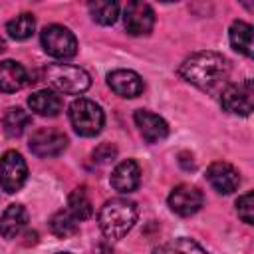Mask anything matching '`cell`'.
<instances>
[{
	"mask_svg": "<svg viewBox=\"0 0 254 254\" xmlns=\"http://www.w3.org/2000/svg\"><path fill=\"white\" fill-rule=\"evenodd\" d=\"M228 71H230L228 60L222 54L208 52V50L189 56L179 67V75L200 89L216 87L220 81L226 79Z\"/></svg>",
	"mask_w": 254,
	"mask_h": 254,
	"instance_id": "obj_1",
	"label": "cell"
},
{
	"mask_svg": "<svg viewBox=\"0 0 254 254\" xmlns=\"http://www.w3.org/2000/svg\"><path fill=\"white\" fill-rule=\"evenodd\" d=\"M97 220L105 238L121 240L137 222V204L123 196L111 198L101 206Z\"/></svg>",
	"mask_w": 254,
	"mask_h": 254,
	"instance_id": "obj_2",
	"label": "cell"
},
{
	"mask_svg": "<svg viewBox=\"0 0 254 254\" xmlns=\"http://www.w3.org/2000/svg\"><path fill=\"white\" fill-rule=\"evenodd\" d=\"M46 81L67 95H79L91 85L89 73L79 67V65H69V64H52L46 69Z\"/></svg>",
	"mask_w": 254,
	"mask_h": 254,
	"instance_id": "obj_3",
	"label": "cell"
},
{
	"mask_svg": "<svg viewBox=\"0 0 254 254\" xmlns=\"http://www.w3.org/2000/svg\"><path fill=\"white\" fill-rule=\"evenodd\" d=\"M69 123L77 135L95 137L103 129L105 113L95 101L79 97V99L71 101V105H69Z\"/></svg>",
	"mask_w": 254,
	"mask_h": 254,
	"instance_id": "obj_4",
	"label": "cell"
},
{
	"mask_svg": "<svg viewBox=\"0 0 254 254\" xmlns=\"http://www.w3.org/2000/svg\"><path fill=\"white\" fill-rule=\"evenodd\" d=\"M42 46L48 56L58 60H67L77 54L75 36L65 26H60V24H52L42 30Z\"/></svg>",
	"mask_w": 254,
	"mask_h": 254,
	"instance_id": "obj_5",
	"label": "cell"
},
{
	"mask_svg": "<svg viewBox=\"0 0 254 254\" xmlns=\"http://www.w3.org/2000/svg\"><path fill=\"white\" fill-rule=\"evenodd\" d=\"M28 179V165L18 151H6L0 157V189L16 192Z\"/></svg>",
	"mask_w": 254,
	"mask_h": 254,
	"instance_id": "obj_6",
	"label": "cell"
},
{
	"mask_svg": "<svg viewBox=\"0 0 254 254\" xmlns=\"http://www.w3.org/2000/svg\"><path fill=\"white\" fill-rule=\"evenodd\" d=\"M220 103L228 113L250 115L254 109V83H252V79H242L238 83H230L222 91Z\"/></svg>",
	"mask_w": 254,
	"mask_h": 254,
	"instance_id": "obj_7",
	"label": "cell"
},
{
	"mask_svg": "<svg viewBox=\"0 0 254 254\" xmlns=\"http://www.w3.org/2000/svg\"><path fill=\"white\" fill-rule=\"evenodd\" d=\"M30 151L36 157H58L65 147H67V137L64 135V131L54 129V127H40L32 133L30 143H28Z\"/></svg>",
	"mask_w": 254,
	"mask_h": 254,
	"instance_id": "obj_8",
	"label": "cell"
},
{
	"mask_svg": "<svg viewBox=\"0 0 254 254\" xmlns=\"http://www.w3.org/2000/svg\"><path fill=\"white\" fill-rule=\"evenodd\" d=\"M123 24L131 36H147L155 26V12L147 2L133 0L125 6Z\"/></svg>",
	"mask_w": 254,
	"mask_h": 254,
	"instance_id": "obj_9",
	"label": "cell"
},
{
	"mask_svg": "<svg viewBox=\"0 0 254 254\" xmlns=\"http://www.w3.org/2000/svg\"><path fill=\"white\" fill-rule=\"evenodd\" d=\"M167 202H169V208L175 214H179V216H192L194 212L200 210V206L204 202V196L192 185H179V187H175L171 190Z\"/></svg>",
	"mask_w": 254,
	"mask_h": 254,
	"instance_id": "obj_10",
	"label": "cell"
},
{
	"mask_svg": "<svg viewBox=\"0 0 254 254\" xmlns=\"http://www.w3.org/2000/svg\"><path fill=\"white\" fill-rule=\"evenodd\" d=\"M206 181L210 183V187L220 192V194H230L238 189L240 185V175L238 171L226 163V161H216L206 169Z\"/></svg>",
	"mask_w": 254,
	"mask_h": 254,
	"instance_id": "obj_11",
	"label": "cell"
},
{
	"mask_svg": "<svg viewBox=\"0 0 254 254\" xmlns=\"http://www.w3.org/2000/svg\"><path fill=\"white\" fill-rule=\"evenodd\" d=\"M107 83L121 97H137L145 89V83H143L141 75L133 69H115V71H111L107 75Z\"/></svg>",
	"mask_w": 254,
	"mask_h": 254,
	"instance_id": "obj_12",
	"label": "cell"
},
{
	"mask_svg": "<svg viewBox=\"0 0 254 254\" xmlns=\"http://www.w3.org/2000/svg\"><path fill=\"white\" fill-rule=\"evenodd\" d=\"M133 117H135V123H137L139 131L147 143H157L169 135L167 121L163 117H159L157 113L147 111V109H137Z\"/></svg>",
	"mask_w": 254,
	"mask_h": 254,
	"instance_id": "obj_13",
	"label": "cell"
},
{
	"mask_svg": "<svg viewBox=\"0 0 254 254\" xmlns=\"http://www.w3.org/2000/svg\"><path fill=\"white\" fill-rule=\"evenodd\" d=\"M139 183H141V169L133 159L121 161L111 173V187L123 194L137 190Z\"/></svg>",
	"mask_w": 254,
	"mask_h": 254,
	"instance_id": "obj_14",
	"label": "cell"
},
{
	"mask_svg": "<svg viewBox=\"0 0 254 254\" xmlns=\"http://www.w3.org/2000/svg\"><path fill=\"white\" fill-rule=\"evenodd\" d=\"M28 83V71L22 64L14 60L0 62V91L2 93H14L20 91Z\"/></svg>",
	"mask_w": 254,
	"mask_h": 254,
	"instance_id": "obj_15",
	"label": "cell"
},
{
	"mask_svg": "<svg viewBox=\"0 0 254 254\" xmlns=\"http://www.w3.org/2000/svg\"><path fill=\"white\" fill-rule=\"evenodd\" d=\"M28 105L42 117H56L62 111V97L54 89H38L28 97Z\"/></svg>",
	"mask_w": 254,
	"mask_h": 254,
	"instance_id": "obj_16",
	"label": "cell"
},
{
	"mask_svg": "<svg viewBox=\"0 0 254 254\" xmlns=\"http://www.w3.org/2000/svg\"><path fill=\"white\" fill-rule=\"evenodd\" d=\"M28 224V210L22 204H10L0 216V234L4 238H16Z\"/></svg>",
	"mask_w": 254,
	"mask_h": 254,
	"instance_id": "obj_17",
	"label": "cell"
},
{
	"mask_svg": "<svg viewBox=\"0 0 254 254\" xmlns=\"http://www.w3.org/2000/svg\"><path fill=\"white\" fill-rule=\"evenodd\" d=\"M228 38H230V46L244 54L246 58L252 56V26L244 20H234L232 26H230V32H228Z\"/></svg>",
	"mask_w": 254,
	"mask_h": 254,
	"instance_id": "obj_18",
	"label": "cell"
},
{
	"mask_svg": "<svg viewBox=\"0 0 254 254\" xmlns=\"http://www.w3.org/2000/svg\"><path fill=\"white\" fill-rule=\"evenodd\" d=\"M87 10H89L93 22H97L101 26L115 24V20L119 16V4L113 0H93L87 4Z\"/></svg>",
	"mask_w": 254,
	"mask_h": 254,
	"instance_id": "obj_19",
	"label": "cell"
},
{
	"mask_svg": "<svg viewBox=\"0 0 254 254\" xmlns=\"http://www.w3.org/2000/svg\"><path fill=\"white\" fill-rule=\"evenodd\" d=\"M65 210H67L77 222L87 220V218L91 216V212H93V206H91V200H89L87 192H85L83 189L71 190V194L67 196V206H65Z\"/></svg>",
	"mask_w": 254,
	"mask_h": 254,
	"instance_id": "obj_20",
	"label": "cell"
},
{
	"mask_svg": "<svg viewBox=\"0 0 254 254\" xmlns=\"http://www.w3.org/2000/svg\"><path fill=\"white\" fill-rule=\"evenodd\" d=\"M2 125H4V133L8 137H20L26 131V127L30 125V113L24 111L22 107H10L4 115Z\"/></svg>",
	"mask_w": 254,
	"mask_h": 254,
	"instance_id": "obj_21",
	"label": "cell"
},
{
	"mask_svg": "<svg viewBox=\"0 0 254 254\" xmlns=\"http://www.w3.org/2000/svg\"><path fill=\"white\" fill-rule=\"evenodd\" d=\"M153 254H208V252L202 250L194 240L181 236V238H175L161 246H155Z\"/></svg>",
	"mask_w": 254,
	"mask_h": 254,
	"instance_id": "obj_22",
	"label": "cell"
},
{
	"mask_svg": "<svg viewBox=\"0 0 254 254\" xmlns=\"http://www.w3.org/2000/svg\"><path fill=\"white\" fill-rule=\"evenodd\" d=\"M36 30V20L32 14L24 12V14H18L16 18H12L8 24H6V32L10 38L14 40H28Z\"/></svg>",
	"mask_w": 254,
	"mask_h": 254,
	"instance_id": "obj_23",
	"label": "cell"
},
{
	"mask_svg": "<svg viewBox=\"0 0 254 254\" xmlns=\"http://www.w3.org/2000/svg\"><path fill=\"white\" fill-rule=\"evenodd\" d=\"M77 220L64 208V210H58L52 218H50V230L56 234V236H60V238H67V236H71V234H75L77 232Z\"/></svg>",
	"mask_w": 254,
	"mask_h": 254,
	"instance_id": "obj_24",
	"label": "cell"
},
{
	"mask_svg": "<svg viewBox=\"0 0 254 254\" xmlns=\"http://www.w3.org/2000/svg\"><path fill=\"white\" fill-rule=\"evenodd\" d=\"M236 210L242 222L252 224L254 222V192H246L236 200Z\"/></svg>",
	"mask_w": 254,
	"mask_h": 254,
	"instance_id": "obj_25",
	"label": "cell"
},
{
	"mask_svg": "<svg viewBox=\"0 0 254 254\" xmlns=\"http://www.w3.org/2000/svg\"><path fill=\"white\" fill-rule=\"evenodd\" d=\"M115 155H117V149L113 145H109V143H103L93 151V159L97 163H109V161L115 159Z\"/></svg>",
	"mask_w": 254,
	"mask_h": 254,
	"instance_id": "obj_26",
	"label": "cell"
},
{
	"mask_svg": "<svg viewBox=\"0 0 254 254\" xmlns=\"http://www.w3.org/2000/svg\"><path fill=\"white\" fill-rule=\"evenodd\" d=\"M0 52H4V40L0 38Z\"/></svg>",
	"mask_w": 254,
	"mask_h": 254,
	"instance_id": "obj_27",
	"label": "cell"
},
{
	"mask_svg": "<svg viewBox=\"0 0 254 254\" xmlns=\"http://www.w3.org/2000/svg\"><path fill=\"white\" fill-rule=\"evenodd\" d=\"M58 254H67V252H58Z\"/></svg>",
	"mask_w": 254,
	"mask_h": 254,
	"instance_id": "obj_28",
	"label": "cell"
}]
</instances>
